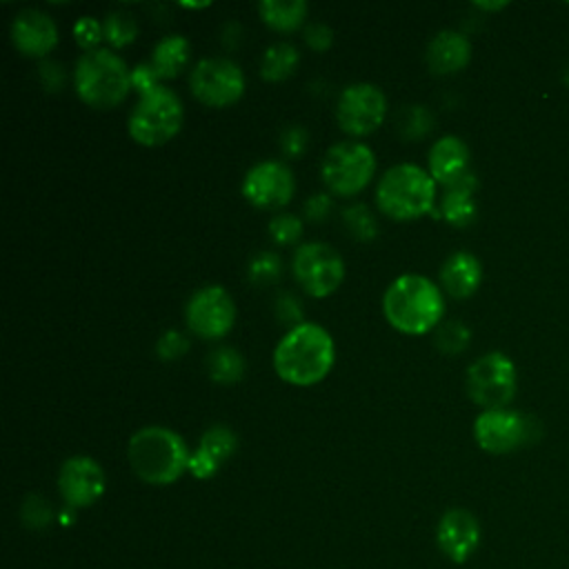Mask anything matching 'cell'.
I'll return each instance as SVG.
<instances>
[{"mask_svg":"<svg viewBox=\"0 0 569 569\" xmlns=\"http://www.w3.org/2000/svg\"><path fill=\"white\" fill-rule=\"evenodd\" d=\"M11 40L20 53L29 58H40L56 47L58 29L53 18H49L44 11L24 9L16 16L11 24Z\"/></svg>","mask_w":569,"mask_h":569,"instance_id":"17","label":"cell"},{"mask_svg":"<svg viewBox=\"0 0 569 569\" xmlns=\"http://www.w3.org/2000/svg\"><path fill=\"white\" fill-rule=\"evenodd\" d=\"M73 38H76V42L80 44V49H84L87 53H89V51H96V47H98L100 40L104 38L102 22H98V20L91 18V16H82V18L73 24Z\"/></svg>","mask_w":569,"mask_h":569,"instance_id":"34","label":"cell"},{"mask_svg":"<svg viewBox=\"0 0 569 569\" xmlns=\"http://www.w3.org/2000/svg\"><path fill=\"white\" fill-rule=\"evenodd\" d=\"M40 80L49 91H58L64 82V71L58 62H44L40 64Z\"/></svg>","mask_w":569,"mask_h":569,"instance_id":"41","label":"cell"},{"mask_svg":"<svg viewBox=\"0 0 569 569\" xmlns=\"http://www.w3.org/2000/svg\"><path fill=\"white\" fill-rule=\"evenodd\" d=\"M471 340V331L467 325H462L460 320H442L436 327V349L445 356H458L469 347Z\"/></svg>","mask_w":569,"mask_h":569,"instance_id":"27","label":"cell"},{"mask_svg":"<svg viewBox=\"0 0 569 569\" xmlns=\"http://www.w3.org/2000/svg\"><path fill=\"white\" fill-rule=\"evenodd\" d=\"M258 13H260V20L269 29L289 33V31L300 29V24L305 22L307 2L305 0H287V2H282V0H262L258 4Z\"/></svg>","mask_w":569,"mask_h":569,"instance_id":"24","label":"cell"},{"mask_svg":"<svg viewBox=\"0 0 569 569\" xmlns=\"http://www.w3.org/2000/svg\"><path fill=\"white\" fill-rule=\"evenodd\" d=\"M465 387L469 398L485 411L507 409L518 387L516 365L507 353L489 351L469 365Z\"/></svg>","mask_w":569,"mask_h":569,"instance_id":"7","label":"cell"},{"mask_svg":"<svg viewBox=\"0 0 569 569\" xmlns=\"http://www.w3.org/2000/svg\"><path fill=\"white\" fill-rule=\"evenodd\" d=\"M20 520L29 529H44L53 522V507L47 498L38 493H29L20 507Z\"/></svg>","mask_w":569,"mask_h":569,"instance_id":"31","label":"cell"},{"mask_svg":"<svg viewBox=\"0 0 569 569\" xmlns=\"http://www.w3.org/2000/svg\"><path fill=\"white\" fill-rule=\"evenodd\" d=\"M336 347L327 329L313 322H302L289 329L273 351L276 373L296 387L320 382L333 367Z\"/></svg>","mask_w":569,"mask_h":569,"instance_id":"1","label":"cell"},{"mask_svg":"<svg viewBox=\"0 0 569 569\" xmlns=\"http://www.w3.org/2000/svg\"><path fill=\"white\" fill-rule=\"evenodd\" d=\"M302 316H305V309L300 305V300L293 296V293H280L278 300H276V318L280 322H287L293 327L302 325Z\"/></svg>","mask_w":569,"mask_h":569,"instance_id":"36","label":"cell"},{"mask_svg":"<svg viewBox=\"0 0 569 569\" xmlns=\"http://www.w3.org/2000/svg\"><path fill=\"white\" fill-rule=\"evenodd\" d=\"M131 87H133L140 96H144V93L153 91L156 87H160V78H158V73L153 71L151 62H142V64H138V67L131 71Z\"/></svg>","mask_w":569,"mask_h":569,"instance_id":"38","label":"cell"},{"mask_svg":"<svg viewBox=\"0 0 569 569\" xmlns=\"http://www.w3.org/2000/svg\"><path fill=\"white\" fill-rule=\"evenodd\" d=\"M476 191H478V180L469 171L458 182L445 187L438 216L445 218L451 227H469L478 213Z\"/></svg>","mask_w":569,"mask_h":569,"instance_id":"22","label":"cell"},{"mask_svg":"<svg viewBox=\"0 0 569 569\" xmlns=\"http://www.w3.org/2000/svg\"><path fill=\"white\" fill-rule=\"evenodd\" d=\"M305 42L313 49V51H327L333 42V31L322 24V22H313L305 29Z\"/></svg>","mask_w":569,"mask_h":569,"instance_id":"39","label":"cell"},{"mask_svg":"<svg viewBox=\"0 0 569 569\" xmlns=\"http://www.w3.org/2000/svg\"><path fill=\"white\" fill-rule=\"evenodd\" d=\"M342 220H345V227L347 231L356 238V240H373L376 233H378V227H376V218L371 216L369 207L367 204H351L342 211Z\"/></svg>","mask_w":569,"mask_h":569,"instance_id":"30","label":"cell"},{"mask_svg":"<svg viewBox=\"0 0 569 569\" xmlns=\"http://www.w3.org/2000/svg\"><path fill=\"white\" fill-rule=\"evenodd\" d=\"M376 204L391 220H416L436 211V180L418 164H396L382 173L376 187Z\"/></svg>","mask_w":569,"mask_h":569,"instance_id":"4","label":"cell"},{"mask_svg":"<svg viewBox=\"0 0 569 569\" xmlns=\"http://www.w3.org/2000/svg\"><path fill=\"white\" fill-rule=\"evenodd\" d=\"M440 551L453 562H467L480 545V525L467 509H449L436 529Z\"/></svg>","mask_w":569,"mask_h":569,"instance_id":"16","label":"cell"},{"mask_svg":"<svg viewBox=\"0 0 569 569\" xmlns=\"http://www.w3.org/2000/svg\"><path fill=\"white\" fill-rule=\"evenodd\" d=\"M307 140H309L307 131H305L302 127L293 124V127H287V129L282 131V136H280V149H282V153H284L287 158H298L300 153H305Z\"/></svg>","mask_w":569,"mask_h":569,"instance_id":"37","label":"cell"},{"mask_svg":"<svg viewBox=\"0 0 569 569\" xmlns=\"http://www.w3.org/2000/svg\"><path fill=\"white\" fill-rule=\"evenodd\" d=\"M433 127V116L422 104H409L398 113V131L405 140H420Z\"/></svg>","mask_w":569,"mask_h":569,"instance_id":"29","label":"cell"},{"mask_svg":"<svg viewBox=\"0 0 569 569\" xmlns=\"http://www.w3.org/2000/svg\"><path fill=\"white\" fill-rule=\"evenodd\" d=\"M331 211V198L327 193H313L307 202H305V216L313 222H320L329 216Z\"/></svg>","mask_w":569,"mask_h":569,"instance_id":"40","label":"cell"},{"mask_svg":"<svg viewBox=\"0 0 569 569\" xmlns=\"http://www.w3.org/2000/svg\"><path fill=\"white\" fill-rule=\"evenodd\" d=\"M236 447H238V438L229 427H224V425L209 427L202 433L198 449L189 458V471L198 480H207V478L216 476L218 469L222 467V462L233 456Z\"/></svg>","mask_w":569,"mask_h":569,"instance_id":"18","label":"cell"},{"mask_svg":"<svg viewBox=\"0 0 569 569\" xmlns=\"http://www.w3.org/2000/svg\"><path fill=\"white\" fill-rule=\"evenodd\" d=\"M427 162L436 184L449 187L469 173V149L458 136H442L431 144Z\"/></svg>","mask_w":569,"mask_h":569,"instance_id":"19","label":"cell"},{"mask_svg":"<svg viewBox=\"0 0 569 569\" xmlns=\"http://www.w3.org/2000/svg\"><path fill=\"white\" fill-rule=\"evenodd\" d=\"M300 62V53L289 42H276L262 53L260 62V76L269 82H280L289 78Z\"/></svg>","mask_w":569,"mask_h":569,"instance_id":"25","label":"cell"},{"mask_svg":"<svg viewBox=\"0 0 569 569\" xmlns=\"http://www.w3.org/2000/svg\"><path fill=\"white\" fill-rule=\"evenodd\" d=\"M187 351H189V340L176 329L164 331L156 342V353L160 360H178Z\"/></svg>","mask_w":569,"mask_h":569,"instance_id":"35","label":"cell"},{"mask_svg":"<svg viewBox=\"0 0 569 569\" xmlns=\"http://www.w3.org/2000/svg\"><path fill=\"white\" fill-rule=\"evenodd\" d=\"M482 282V264L469 251L451 253L440 267V287L456 300L469 298Z\"/></svg>","mask_w":569,"mask_h":569,"instance_id":"20","label":"cell"},{"mask_svg":"<svg viewBox=\"0 0 569 569\" xmlns=\"http://www.w3.org/2000/svg\"><path fill=\"white\" fill-rule=\"evenodd\" d=\"M269 236L276 244H293L302 236V220L293 213H276L269 220Z\"/></svg>","mask_w":569,"mask_h":569,"instance_id":"33","label":"cell"},{"mask_svg":"<svg viewBox=\"0 0 569 569\" xmlns=\"http://www.w3.org/2000/svg\"><path fill=\"white\" fill-rule=\"evenodd\" d=\"M293 278L311 298L331 296L345 278L340 253L327 242H305L293 253Z\"/></svg>","mask_w":569,"mask_h":569,"instance_id":"9","label":"cell"},{"mask_svg":"<svg viewBox=\"0 0 569 569\" xmlns=\"http://www.w3.org/2000/svg\"><path fill=\"white\" fill-rule=\"evenodd\" d=\"M73 87L80 100L96 109L118 107L131 89L127 62L111 49L82 53L73 69Z\"/></svg>","mask_w":569,"mask_h":569,"instance_id":"5","label":"cell"},{"mask_svg":"<svg viewBox=\"0 0 569 569\" xmlns=\"http://www.w3.org/2000/svg\"><path fill=\"white\" fill-rule=\"evenodd\" d=\"M478 9H485V11H498L502 7H507V2H476Z\"/></svg>","mask_w":569,"mask_h":569,"instance_id":"42","label":"cell"},{"mask_svg":"<svg viewBox=\"0 0 569 569\" xmlns=\"http://www.w3.org/2000/svg\"><path fill=\"white\" fill-rule=\"evenodd\" d=\"M209 378L218 385H233L244 373V358L233 347H220L209 353L207 358Z\"/></svg>","mask_w":569,"mask_h":569,"instance_id":"26","label":"cell"},{"mask_svg":"<svg viewBox=\"0 0 569 569\" xmlns=\"http://www.w3.org/2000/svg\"><path fill=\"white\" fill-rule=\"evenodd\" d=\"M529 416L511 409H487L473 420V438L489 453H509L536 438Z\"/></svg>","mask_w":569,"mask_h":569,"instance_id":"11","label":"cell"},{"mask_svg":"<svg viewBox=\"0 0 569 569\" xmlns=\"http://www.w3.org/2000/svg\"><path fill=\"white\" fill-rule=\"evenodd\" d=\"M102 29H104V40L113 47V49H122L127 44H131L138 36V22L131 13H124V11H111L104 22H102Z\"/></svg>","mask_w":569,"mask_h":569,"instance_id":"28","label":"cell"},{"mask_svg":"<svg viewBox=\"0 0 569 569\" xmlns=\"http://www.w3.org/2000/svg\"><path fill=\"white\" fill-rule=\"evenodd\" d=\"M127 458L140 480L149 485H171L189 469L191 453L176 431L151 425L131 436Z\"/></svg>","mask_w":569,"mask_h":569,"instance_id":"3","label":"cell"},{"mask_svg":"<svg viewBox=\"0 0 569 569\" xmlns=\"http://www.w3.org/2000/svg\"><path fill=\"white\" fill-rule=\"evenodd\" d=\"M373 171H376L373 151L367 144L353 142V140H345L329 147L320 167V176L327 189L342 198H349L362 191L371 182Z\"/></svg>","mask_w":569,"mask_h":569,"instance_id":"8","label":"cell"},{"mask_svg":"<svg viewBox=\"0 0 569 569\" xmlns=\"http://www.w3.org/2000/svg\"><path fill=\"white\" fill-rule=\"evenodd\" d=\"M296 191L291 169L280 160H262L253 164L242 180V196L258 209H280Z\"/></svg>","mask_w":569,"mask_h":569,"instance_id":"14","label":"cell"},{"mask_svg":"<svg viewBox=\"0 0 569 569\" xmlns=\"http://www.w3.org/2000/svg\"><path fill=\"white\" fill-rule=\"evenodd\" d=\"M189 53L191 47L187 42V38L171 33L167 38H162L151 53V67L158 73L160 80H169L176 78L189 62Z\"/></svg>","mask_w":569,"mask_h":569,"instance_id":"23","label":"cell"},{"mask_svg":"<svg viewBox=\"0 0 569 569\" xmlns=\"http://www.w3.org/2000/svg\"><path fill=\"white\" fill-rule=\"evenodd\" d=\"M562 78H565V84L569 87V62H567V67H565V71H562Z\"/></svg>","mask_w":569,"mask_h":569,"instance_id":"43","label":"cell"},{"mask_svg":"<svg viewBox=\"0 0 569 569\" xmlns=\"http://www.w3.org/2000/svg\"><path fill=\"white\" fill-rule=\"evenodd\" d=\"M189 87L198 102L222 109L242 98L244 73L229 58H204L191 69Z\"/></svg>","mask_w":569,"mask_h":569,"instance_id":"10","label":"cell"},{"mask_svg":"<svg viewBox=\"0 0 569 569\" xmlns=\"http://www.w3.org/2000/svg\"><path fill=\"white\" fill-rule=\"evenodd\" d=\"M382 311L387 322L407 336L433 331L445 316V298L436 282L418 273L396 278L385 296Z\"/></svg>","mask_w":569,"mask_h":569,"instance_id":"2","label":"cell"},{"mask_svg":"<svg viewBox=\"0 0 569 569\" xmlns=\"http://www.w3.org/2000/svg\"><path fill=\"white\" fill-rule=\"evenodd\" d=\"M471 60V44L460 31L445 29L436 33L427 47V64L433 73L447 76L465 69Z\"/></svg>","mask_w":569,"mask_h":569,"instance_id":"21","label":"cell"},{"mask_svg":"<svg viewBox=\"0 0 569 569\" xmlns=\"http://www.w3.org/2000/svg\"><path fill=\"white\" fill-rule=\"evenodd\" d=\"M107 480L102 467L89 456H71L58 473V489L67 507L80 509L93 505L104 493Z\"/></svg>","mask_w":569,"mask_h":569,"instance_id":"15","label":"cell"},{"mask_svg":"<svg viewBox=\"0 0 569 569\" xmlns=\"http://www.w3.org/2000/svg\"><path fill=\"white\" fill-rule=\"evenodd\" d=\"M247 276L258 287L276 282L278 276H280V258L276 253H271V251H262V253L253 256V260L249 262Z\"/></svg>","mask_w":569,"mask_h":569,"instance_id":"32","label":"cell"},{"mask_svg":"<svg viewBox=\"0 0 569 569\" xmlns=\"http://www.w3.org/2000/svg\"><path fill=\"white\" fill-rule=\"evenodd\" d=\"M184 320L189 331L198 338L216 340L227 336L236 320V305L231 293L218 284L198 289L187 302Z\"/></svg>","mask_w":569,"mask_h":569,"instance_id":"12","label":"cell"},{"mask_svg":"<svg viewBox=\"0 0 569 569\" xmlns=\"http://www.w3.org/2000/svg\"><path fill=\"white\" fill-rule=\"evenodd\" d=\"M387 116L385 93L369 82H356L342 89L336 107L338 124L349 136L373 133Z\"/></svg>","mask_w":569,"mask_h":569,"instance_id":"13","label":"cell"},{"mask_svg":"<svg viewBox=\"0 0 569 569\" xmlns=\"http://www.w3.org/2000/svg\"><path fill=\"white\" fill-rule=\"evenodd\" d=\"M184 109L178 93L160 84L138 98L129 113V136L142 147H160L180 131Z\"/></svg>","mask_w":569,"mask_h":569,"instance_id":"6","label":"cell"}]
</instances>
